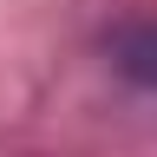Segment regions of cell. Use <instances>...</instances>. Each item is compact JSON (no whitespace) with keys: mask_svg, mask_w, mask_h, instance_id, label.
<instances>
[{"mask_svg":"<svg viewBox=\"0 0 157 157\" xmlns=\"http://www.w3.org/2000/svg\"><path fill=\"white\" fill-rule=\"evenodd\" d=\"M118 66L131 78H144V85H157V26H137L118 39Z\"/></svg>","mask_w":157,"mask_h":157,"instance_id":"obj_1","label":"cell"}]
</instances>
